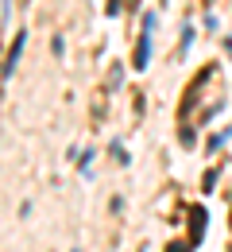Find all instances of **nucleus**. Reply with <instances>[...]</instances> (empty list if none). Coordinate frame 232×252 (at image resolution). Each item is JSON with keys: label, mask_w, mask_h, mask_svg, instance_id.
Returning <instances> with one entry per match:
<instances>
[{"label": "nucleus", "mask_w": 232, "mask_h": 252, "mask_svg": "<svg viewBox=\"0 0 232 252\" xmlns=\"http://www.w3.org/2000/svg\"><path fill=\"white\" fill-rule=\"evenodd\" d=\"M151 28H155V12L143 16V35L135 43V55H132V66L135 70H147V59H151Z\"/></svg>", "instance_id": "f257e3e1"}, {"label": "nucleus", "mask_w": 232, "mask_h": 252, "mask_svg": "<svg viewBox=\"0 0 232 252\" xmlns=\"http://www.w3.org/2000/svg\"><path fill=\"white\" fill-rule=\"evenodd\" d=\"M24 43H27V32L16 35V43L8 47V63H4V82H12V74H16V63H20V55H24Z\"/></svg>", "instance_id": "f03ea898"}, {"label": "nucleus", "mask_w": 232, "mask_h": 252, "mask_svg": "<svg viewBox=\"0 0 232 252\" xmlns=\"http://www.w3.org/2000/svg\"><path fill=\"white\" fill-rule=\"evenodd\" d=\"M205 218H209V214H205L201 206H194V210H190V241H194V245L205 237Z\"/></svg>", "instance_id": "7ed1b4c3"}, {"label": "nucleus", "mask_w": 232, "mask_h": 252, "mask_svg": "<svg viewBox=\"0 0 232 252\" xmlns=\"http://www.w3.org/2000/svg\"><path fill=\"white\" fill-rule=\"evenodd\" d=\"M190 43H194V28L186 24V28H182V51H190Z\"/></svg>", "instance_id": "20e7f679"}, {"label": "nucleus", "mask_w": 232, "mask_h": 252, "mask_svg": "<svg viewBox=\"0 0 232 252\" xmlns=\"http://www.w3.org/2000/svg\"><path fill=\"white\" fill-rule=\"evenodd\" d=\"M190 245H194V241H174L166 252H190Z\"/></svg>", "instance_id": "39448f33"}, {"label": "nucleus", "mask_w": 232, "mask_h": 252, "mask_svg": "<svg viewBox=\"0 0 232 252\" xmlns=\"http://www.w3.org/2000/svg\"><path fill=\"white\" fill-rule=\"evenodd\" d=\"M104 12H108V16H120V0H108V4H104Z\"/></svg>", "instance_id": "423d86ee"}, {"label": "nucleus", "mask_w": 232, "mask_h": 252, "mask_svg": "<svg viewBox=\"0 0 232 252\" xmlns=\"http://www.w3.org/2000/svg\"><path fill=\"white\" fill-rule=\"evenodd\" d=\"M128 4H139V0H128Z\"/></svg>", "instance_id": "0eeeda50"}]
</instances>
